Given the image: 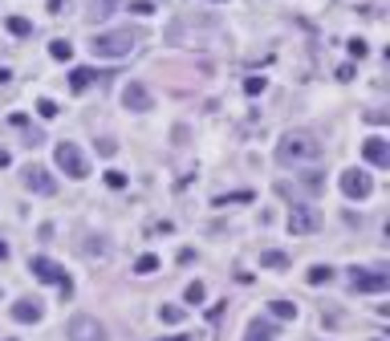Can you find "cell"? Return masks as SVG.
Wrapping results in <instances>:
<instances>
[{"label":"cell","instance_id":"11","mask_svg":"<svg viewBox=\"0 0 390 341\" xmlns=\"http://www.w3.org/2000/svg\"><path fill=\"white\" fill-rule=\"evenodd\" d=\"M362 154H366V163H374V167H390V143L382 134H370L366 143H362Z\"/></svg>","mask_w":390,"mask_h":341},{"label":"cell","instance_id":"9","mask_svg":"<svg viewBox=\"0 0 390 341\" xmlns=\"http://www.w3.org/2000/svg\"><path fill=\"white\" fill-rule=\"evenodd\" d=\"M21 175H24V187H29L33 195H53L57 191V179H53L45 167H33V163H29Z\"/></svg>","mask_w":390,"mask_h":341},{"label":"cell","instance_id":"35","mask_svg":"<svg viewBox=\"0 0 390 341\" xmlns=\"http://www.w3.org/2000/svg\"><path fill=\"white\" fill-rule=\"evenodd\" d=\"M4 256H8V244L0 240V260H4Z\"/></svg>","mask_w":390,"mask_h":341},{"label":"cell","instance_id":"32","mask_svg":"<svg viewBox=\"0 0 390 341\" xmlns=\"http://www.w3.org/2000/svg\"><path fill=\"white\" fill-rule=\"evenodd\" d=\"M387 118H390L387 110H370V114H366V122H374V126H382Z\"/></svg>","mask_w":390,"mask_h":341},{"label":"cell","instance_id":"30","mask_svg":"<svg viewBox=\"0 0 390 341\" xmlns=\"http://www.w3.org/2000/svg\"><path fill=\"white\" fill-rule=\"evenodd\" d=\"M130 13H138V17H151V13H155V4H151V0H135V4H130Z\"/></svg>","mask_w":390,"mask_h":341},{"label":"cell","instance_id":"10","mask_svg":"<svg viewBox=\"0 0 390 341\" xmlns=\"http://www.w3.org/2000/svg\"><path fill=\"white\" fill-rule=\"evenodd\" d=\"M122 106H126V110H135V114H147V110L155 106V97H151V90H147V86L130 81V86L122 90Z\"/></svg>","mask_w":390,"mask_h":341},{"label":"cell","instance_id":"31","mask_svg":"<svg viewBox=\"0 0 390 341\" xmlns=\"http://www.w3.org/2000/svg\"><path fill=\"white\" fill-rule=\"evenodd\" d=\"M106 183H110V187H126V175H122V170H106Z\"/></svg>","mask_w":390,"mask_h":341},{"label":"cell","instance_id":"15","mask_svg":"<svg viewBox=\"0 0 390 341\" xmlns=\"http://www.w3.org/2000/svg\"><path fill=\"white\" fill-rule=\"evenodd\" d=\"M305 280H309V285H329V280H333V268H329V264H313L309 272H305Z\"/></svg>","mask_w":390,"mask_h":341},{"label":"cell","instance_id":"36","mask_svg":"<svg viewBox=\"0 0 390 341\" xmlns=\"http://www.w3.org/2000/svg\"><path fill=\"white\" fill-rule=\"evenodd\" d=\"M163 341H187V338H163Z\"/></svg>","mask_w":390,"mask_h":341},{"label":"cell","instance_id":"1","mask_svg":"<svg viewBox=\"0 0 390 341\" xmlns=\"http://www.w3.org/2000/svg\"><path fill=\"white\" fill-rule=\"evenodd\" d=\"M317 159H322V143L309 130H289L276 143V163L280 167H301V163H317Z\"/></svg>","mask_w":390,"mask_h":341},{"label":"cell","instance_id":"33","mask_svg":"<svg viewBox=\"0 0 390 341\" xmlns=\"http://www.w3.org/2000/svg\"><path fill=\"white\" fill-rule=\"evenodd\" d=\"M8 163H13V159H8V150H0V170L8 167Z\"/></svg>","mask_w":390,"mask_h":341},{"label":"cell","instance_id":"20","mask_svg":"<svg viewBox=\"0 0 390 341\" xmlns=\"http://www.w3.org/2000/svg\"><path fill=\"white\" fill-rule=\"evenodd\" d=\"M110 13H114V0H90V13H86V17H90V21H102V17H110Z\"/></svg>","mask_w":390,"mask_h":341},{"label":"cell","instance_id":"27","mask_svg":"<svg viewBox=\"0 0 390 341\" xmlns=\"http://www.w3.org/2000/svg\"><path fill=\"white\" fill-rule=\"evenodd\" d=\"M264 77H244V94H264Z\"/></svg>","mask_w":390,"mask_h":341},{"label":"cell","instance_id":"12","mask_svg":"<svg viewBox=\"0 0 390 341\" xmlns=\"http://www.w3.org/2000/svg\"><path fill=\"white\" fill-rule=\"evenodd\" d=\"M13 321H21V325H33V321H41V301H17L13 305Z\"/></svg>","mask_w":390,"mask_h":341},{"label":"cell","instance_id":"19","mask_svg":"<svg viewBox=\"0 0 390 341\" xmlns=\"http://www.w3.org/2000/svg\"><path fill=\"white\" fill-rule=\"evenodd\" d=\"M260 264L264 268H289V256L276 252V248H269V252H260Z\"/></svg>","mask_w":390,"mask_h":341},{"label":"cell","instance_id":"23","mask_svg":"<svg viewBox=\"0 0 390 341\" xmlns=\"http://www.w3.org/2000/svg\"><path fill=\"white\" fill-rule=\"evenodd\" d=\"M8 33H13V37H29V33H33V24L24 21V17H8Z\"/></svg>","mask_w":390,"mask_h":341},{"label":"cell","instance_id":"3","mask_svg":"<svg viewBox=\"0 0 390 341\" xmlns=\"http://www.w3.org/2000/svg\"><path fill=\"white\" fill-rule=\"evenodd\" d=\"M29 272H33L37 280H45V285H57L61 296H73V280L66 276V268L57 264V260H49V256H33V260H29Z\"/></svg>","mask_w":390,"mask_h":341},{"label":"cell","instance_id":"26","mask_svg":"<svg viewBox=\"0 0 390 341\" xmlns=\"http://www.w3.org/2000/svg\"><path fill=\"white\" fill-rule=\"evenodd\" d=\"M248 199H253V195H248V191H236V195H220V199H216V207H228V203H248Z\"/></svg>","mask_w":390,"mask_h":341},{"label":"cell","instance_id":"2","mask_svg":"<svg viewBox=\"0 0 390 341\" xmlns=\"http://www.w3.org/2000/svg\"><path fill=\"white\" fill-rule=\"evenodd\" d=\"M138 41H142L138 29H110V33H98L90 49L98 57H130L138 49Z\"/></svg>","mask_w":390,"mask_h":341},{"label":"cell","instance_id":"6","mask_svg":"<svg viewBox=\"0 0 390 341\" xmlns=\"http://www.w3.org/2000/svg\"><path fill=\"white\" fill-rule=\"evenodd\" d=\"M66 338L69 341H106V329H102V321H98V317L77 313V317H69Z\"/></svg>","mask_w":390,"mask_h":341},{"label":"cell","instance_id":"25","mask_svg":"<svg viewBox=\"0 0 390 341\" xmlns=\"http://www.w3.org/2000/svg\"><path fill=\"white\" fill-rule=\"evenodd\" d=\"M37 114H41V118H57V102H53V97H41V102H37Z\"/></svg>","mask_w":390,"mask_h":341},{"label":"cell","instance_id":"5","mask_svg":"<svg viewBox=\"0 0 390 341\" xmlns=\"http://www.w3.org/2000/svg\"><path fill=\"white\" fill-rule=\"evenodd\" d=\"M53 159H57V167L66 170L69 179H86V175H90V163H86V154L77 150V143H57Z\"/></svg>","mask_w":390,"mask_h":341},{"label":"cell","instance_id":"24","mask_svg":"<svg viewBox=\"0 0 390 341\" xmlns=\"http://www.w3.org/2000/svg\"><path fill=\"white\" fill-rule=\"evenodd\" d=\"M183 296H187V305H200V301H204V296H207V289H204V285H200V280H191Z\"/></svg>","mask_w":390,"mask_h":341},{"label":"cell","instance_id":"18","mask_svg":"<svg viewBox=\"0 0 390 341\" xmlns=\"http://www.w3.org/2000/svg\"><path fill=\"white\" fill-rule=\"evenodd\" d=\"M49 57H53V61H69V57H73V45H69L66 37H57V41L49 45Z\"/></svg>","mask_w":390,"mask_h":341},{"label":"cell","instance_id":"34","mask_svg":"<svg viewBox=\"0 0 390 341\" xmlns=\"http://www.w3.org/2000/svg\"><path fill=\"white\" fill-rule=\"evenodd\" d=\"M8 77H13V73H8V70H0V86H8Z\"/></svg>","mask_w":390,"mask_h":341},{"label":"cell","instance_id":"16","mask_svg":"<svg viewBox=\"0 0 390 341\" xmlns=\"http://www.w3.org/2000/svg\"><path fill=\"white\" fill-rule=\"evenodd\" d=\"M269 313H273L276 321H293V317H297V305H293V301H273Z\"/></svg>","mask_w":390,"mask_h":341},{"label":"cell","instance_id":"28","mask_svg":"<svg viewBox=\"0 0 390 341\" xmlns=\"http://www.w3.org/2000/svg\"><path fill=\"white\" fill-rule=\"evenodd\" d=\"M366 53H370V45L362 41V37H354V41H350V57H366Z\"/></svg>","mask_w":390,"mask_h":341},{"label":"cell","instance_id":"37","mask_svg":"<svg viewBox=\"0 0 390 341\" xmlns=\"http://www.w3.org/2000/svg\"><path fill=\"white\" fill-rule=\"evenodd\" d=\"M378 341H382V338H378Z\"/></svg>","mask_w":390,"mask_h":341},{"label":"cell","instance_id":"7","mask_svg":"<svg viewBox=\"0 0 390 341\" xmlns=\"http://www.w3.org/2000/svg\"><path fill=\"white\" fill-rule=\"evenodd\" d=\"M317 228H322V212L309 207V203H293V212H289V232H293V236H313Z\"/></svg>","mask_w":390,"mask_h":341},{"label":"cell","instance_id":"17","mask_svg":"<svg viewBox=\"0 0 390 341\" xmlns=\"http://www.w3.org/2000/svg\"><path fill=\"white\" fill-rule=\"evenodd\" d=\"M93 240L98 244H82V252H86L90 260H106V256H110V244L102 240V236H93Z\"/></svg>","mask_w":390,"mask_h":341},{"label":"cell","instance_id":"22","mask_svg":"<svg viewBox=\"0 0 390 341\" xmlns=\"http://www.w3.org/2000/svg\"><path fill=\"white\" fill-rule=\"evenodd\" d=\"M155 268H159V256H151V252H147V256H138V260H135V272H138V276H151Z\"/></svg>","mask_w":390,"mask_h":341},{"label":"cell","instance_id":"4","mask_svg":"<svg viewBox=\"0 0 390 341\" xmlns=\"http://www.w3.org/2000/svg\"><path fill=\"white\" fill-rule=\"evenodd\" d=\"M350 289L354 292H387L390 272L387 268H350Z\"/></svg>","mask_w":390,"mask_h":341},{"label":"cell","instance_id":"13","mask_svg":"<svg viewBox=\"0 0 390 341\" xmlns=\"http://www.w3.org/2000/svg\"><path fill=\"white\" fill-rule=\"evenodd\" d=\"M276 338V325L273 321H248V333H244V341H273Z\"/></svg>","mask_w":390,"mask_h":341},{"label":"cell","instance_id":"21","mask_svg":"<svg viewBox=\"0 0 390 341\" xmlns=\"http://www.w3.org/2000/svg\"><path fill=\"white\" fill-rule=\"evenodd\" d=\"M183 317H187V309H179V305H163V309H159V321H163V325H179Z\"/></svg>","mask_w":390,"mask_h":341},{"label":"cell","instance_id":"8","mask_svg":"<svg viewBox=\"0 0 390 341\" xmlns=\"http://www.w3.org/2000/svg\"><path fill=\"white\" fill-rule=\"evenodd\" d=\"M342 195H350V199H366L370 191H374V179H370L366 170H358V167H350V170H342Z\"/></svg>","mask_w":390,"mask_h":341},{"label":"cell","instance_id":"14","mask_svg":"<svg viewBox=\"0 0 390 341\" xmlns=\"http://www.w3.org/2000/svg\"><path fill=\"white\" fill-rule=\"evenodd\" d=\"M93 77H98V73H93V70H86V65H77V70L69 73V90H77V94H82V90L90 86Z\"/></svg>","mask_w":390,"mask_h":341},{"label":"cell","instance_id":"29","mask_svg":"<svg viewBox=\"0 0 390 341\" xmlns=\"http://www.w3.org/2000/svg\"><path fill=\"white\" fill-rule=\"evenodd\" d=\"M98 154H106V159H114V154H118V143H114V138H102V143H98Z\"/></svg>","mask_w":390,"mask_h":341}]
</instances>
